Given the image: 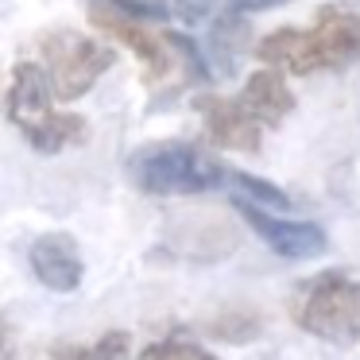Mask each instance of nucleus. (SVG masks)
Listing matches in <instances>:
<instances>
[{
    "instance_id": "15",
    "label": "nucleus",
    "mask_w": 360,
    "mask_h": 360,
    "mask_svg": "<svg viewBox=\"0 0 360 360\" xmlns=\"http://www.w3.org/2000/svg\"><path fill=\"white\" fill-rule=\"evenodd\" d=\"M0 360H12V329H8V321H0Z\"/></svg>"
},
{
    "instance_id": "5",
    "label": "nucleus",
    "mask_w": 360,
    "mask_h": 360,
    "mask_svg": "<svg viewBox=\"0 0 360 360\" xmlns=\"http://www.w3.org/2000/svg\"><path fill=\"white\" fill-rule=\"evenodd\" d=\"M89 24H94L97 32L112 35L117 43H124V47L143 63L148 82L171 74L174 58H171V35L167 32H151L148 24H140L136 16L120 12L117 4H109V0H94V4H89Z\"/></svg>"
},
{
    "instance_id": "11",
    "label": "nucleus",
    "mask_w": 360,
    "mask_h": 360,
    "mask_svg": "<svg viewBox=\"0 0 360 360\" xmlns=\"http://www.w3.org/2000/svg\"><path fill=\"white\" fill-rule=\"evenodd\" d=\"M124 356H128V333L109 329L94 345H58V349H47L39 360H124Z\"/></svg>"
},
{
    "instance_id": "1",
    "label": "nucleus",
    "mask_w": 360,
    "mask_h": 360,
    "mask_svg": "<svg viewBox=\"0 0 360 360\" xmlns=\"http://www.w3.org/2000/svg\"><path fill=\"white\" fill-rule=\"evenodd\" d=\"M4 112H8V124L43 155H58L86 140V120L74 112H55V94H51V82L39 63L12 66Z\"/></svg>"
},
{
    "instance_id": "12",
    "label": "nucleus",
    "mask_w": 360,
    "mask_h": 360,
    "mask_svg": "<svg viewBox=\"0 0 360 360\" xmlns=\"http://www.w3.org/2000/svg\"><path fill=\"white\" fill-rule=\"evenodd\" d=\"M259 314L256 310H229V314H217V318L205 326V333L217 337V341H229V345H248L259 337Z\"/></svg>"
},
{
    "instance_id": "3",
    "label": "nucleus",
    "mask_w": 360,
    "mask_h": 360,
    "mask_svg": "<svg viewBox=\"0 0 360 360\" xmlns=\"http://www.w3.org/2000/svg\"><path fill=\"white\" fill-rule=\"evenodd\" d=\"M290 314L302 333L349 349L360 341V279H349L341 271L314 275L310 283L298 287Z\"/></svg>"
},
{
    "instance_id": "9",
    "label": "nucleus",
    "mask_w": 360,
    "mask_h": 360,
    "mask_svg": "<svg viewBox=\"0 0 360 360\" xmlns=\"http://www.w3.org/2000/svg\"><path fill=\"white\" fill-rule=\"evenodd\" d=\"M198 112H202L205 136L225 151H259V136L264 128L244 112L240 101L233 97H198Z\"/></svg>"
},
{
    "instance_id": "10",
    "label": "nucleus",
    "mask_w": 360,
    "mask_h": 360,
    "mask_svg": "<svg viewBox=\"0 0 360 360\" xmlns=\"http://www.w3.org/2000/svg\"><path fill=\"white\" fill-rule=\"evenodd\" d=\"M236 101L244 105V112H248L259 128H279L283 120L290 117V109H295V94H290L287 82H283L275 70L248 74V82H244V89H240Z\"/></svg>"
},
{
    "instance_id": "2",
    "label": "nucleus",
    "mask_w": 360,
    "mask_h": 360,
    "mask_svg": "<svg viewBox=\"0 0 360 360\" xmlns=\"http://www.w3.org/2000/svg\"><path fill=\"white\" fill-rule=\"evenodd\" d=\"M128 179L143 194L186 198V194H210L221 182H229V167L217 163L213 155H205L194 143L159 140L128 159Z\"/></svg>"
},
{
    "instance_id": "13",
    "label": "nucleus",
    "mask_w": 360,
    "mask_h": 360,
    "mask_svg": "<svg viewBox=\"0 0 360 360\" xmlns=\"http://www.w3.org/2000/svg\"><path fill=\"white\" fill-rule=\"evenodd\" d=\"M229 182H233L240 194L236 198H244V202H252V205H275V210H290V198L283 194L279 186H271V182H264V179H256V174H244V171H229Z\"/></svg>"
},
{
    "instance_id": "14",
    "label": "nucleus",
    "mask_w": 360,
    "mask_h": 360,
    "mask_svg": "<svg viewBox=\"0 0 360 360\" xmlns=\"http://www.w3.org/2000/svg\"><path fill=\"white\" fill-rule=\"evenodd\" d=\"M136 360H221V356H213L210 349H202V345H194V341L167 337V341L148 345V349H143Z\"/></svg>"
},
{
    "instance_id": "8",
    "label": "nucleus",
    "mask_w": 360,
    "mask_h": 360,
    "mask_svg": "<svg viewBox=\"0 0 360 360\" xmlns=\"http://www.w3.org/2000/svg\"><path fill=\"white\" fill-rule=\"evenodd\" d=\"M27 264H32L35 279L43 283L55 295H70V290L82 287V275H86V264H82V252L74 244L70 233H43L32 240V252H27Z\"/></svg>"
},
{
    "instance_id": "6",
    "label": "nucleus",
    "mask_w": 360,
    "mask_h": 360,
    "mask_svg": "<svg viewBox=\"0 0 360 360\" xmlns=\"http://www.w3.org/2000/svg\"><path fill=\"white\" fill-rule=\"evenodd\" d=\"M236 213L248 221V229L283 259H318L326 256L329 236L321 225H310V221H290V217H275V213L259 210V205L244 202V198H233Z\"/></svg>"
},
{
    "instance_id": "4",
    "label": "nucleus",
    "mask_w": 360,
    "mask_h": 360,
    "mask_svg": "<svg viewBox=\"0 0 360 360\" xmlns=\"http://www.w3.org/2000/svg\"><path fill=\"white\" fill-rule=\"evenodd\" d=\"M43 74L51 82L55 101H78L94 89V82L117 63V51L101 47L82 32H47L43 35Z\"/></svg>"
},
{
    "instance_id": "7",
    "label": "nucleus",
    "mask_w": 360,
    "mask_h": 360,
    "mask_svg": "<svg viewBox=\"0 0 360 360\" xmlns=\"http://www.w3.org/2000/svg\"><path fill=\"white\" fill-rule=\"evenodd\" d=\"M306 47H310L314 74L360 63V16L349 8H333V4L318 8V20L306 32Z\"/></svg>"
}]
</instances>
